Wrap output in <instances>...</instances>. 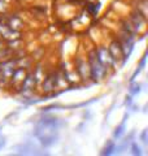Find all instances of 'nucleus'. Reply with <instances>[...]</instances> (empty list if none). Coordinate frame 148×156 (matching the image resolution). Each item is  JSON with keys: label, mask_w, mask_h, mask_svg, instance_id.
<instances>
[{"label": "nucleus", "mask_w": 148, "mask_h": 156, "mask_svg": "<svg viewBox=\"0 0 148 156\" xmlns=\"http://www.w3.org/2000/svg\"><path fill=\"white\" fill-rule=\"evenodd\" d=\"M62 125L64 122L61 121V119L52 116L43 117V119L37 121L33 135L38 139V142L41 143L42 147L48 148L57 143L58 138H60L58 130H60Z\"/></svg>", "instance_id": "nucleus-1"}, {"label": "nucleus", "mask_w": 148, "mask_h": 156, "mask_svg": "<svg viewBox=\"0 0 148 156\" xmlns=\"http://www.w3.org/2000/svg\"><path fill=\"white\" fill-rule=\"evenodd\" d=\"M87 64H88V80H92L93 82L100 81L101 78H104L108 73V68L104 66V64L100 61V58L97 57L96 48L92 50L87 53Z\"/></svg>", "instance_id": "nucleus-2"}, {"label": "nucleus", "mask_w": 148, "mask_h": 156, "mask_svg": "<svg viewBox=\"0 0 148 156\" xmlns=\"http://www.w3.org/2000/svg\"><path fill=\"white\" fill-rule=\"evenodd\" d=\"M16 151H17V155H42L39 151H41V148L38 147V146L31 142V140H25V142H22L21 144L16 146Z\"/></svg>", "instance_id": "nucleus-3"}, {"label": "nucleus", "mask_w": 148, "mask_h": 156, "mask_svg": "<svg viewBox=\"0 0 148 156\" xmlns=\"http://www.w3.org/2000/svg\"><path fill=\"white\" fill-rule=\"evenodd\" d=\"M4 22H5L11 29H13V30H19L21 31L23 29V26H25L23 18L17 13L5 14V16H4Z\"/></svg>", "instance_id": "nucleus-4"}, {"label": "nucleus", "mask_w": 148, "mask_h": 156, "mask_svg": "<svg viewBox=\"0 0 148 156\" xmlns=\"http://www.w3.org/2000/svg\"><path fill=\"white\" fill-rule=\"evenodd\" d=\"M74 68H76V73L77 76L81 78V80H88V64L87 61L83 57L78 56L76 60H74Z\"/></svg>", "instance_id": "nucleus-5"}, {"label": "nucleus", "mask_w": 148, "mask_h": 156, "mask_svg": "<svg viewBox=\"0 0 148 156\" xmlns=\"http://www.w3.org/2000/svg\"><path fill=\"white\" fill-rule=\"evenodd\" d=\"M108 51H109V53L112 55V57L115 58L116 61H118V60H121V58H122L123 50H122L121 42L118 41V39H115V41L111 42L109 47H108Z\"/></svg>", "instance_id": "nucleus-6"}, {"label": "nucleus", "mask_w": 148, "mask_h": 156, "mask_svg": "<svg viewBox=\"0 0 148 156\" xmlns=\"http://www.w3.org/2000/svg\"><path fill=\"white\" fill-rule=\"evenodd\" d=\"M127 119H129V113H125V116H123V119H122V121L120 124H118L116 128H115V130H113V139H121L123 135L126 134V121H127Z\"/></svg>", "instance_id": "nucleus-7"}, {"label": "nucleus", "mask_w": 148, "mask_h": 156, "mask_svg": "<svg viewBox=\"0 0 148 156\" xmlns=\"http://www.w3.org/2000/svg\"><path fill=\"white\" fill-rule=\"evenodd\" d=\"M116 148H117V143H116V140L109 139V140H107L105 146L101 148L100 155H103V156H105V155H107V156L116 155Z\"/></svg>", "instance_id": "nucleus-8"}, {"label": "nucleus", "mask_w": 148, "mask_h": 156, "mask_svg": "<svg viewBox=\"0 0 148 156\" xmlns=\"http://www.w3.org/2000/svg\"><path fill=\"white\" fill-rule=\"evenodd\" d=\"M142 87L143 86L140 83H138V82H135V81H131L130 82V86H129V95H131V96L139 95L140 92L143 91Z\"/></svg>", "instance_id": "nucleus-9"}, {"label": "nucleus", "mask_w": 148, "mask_h": 156, "mask_svg": "<svg viewBox=\"0 0 148 156\" xmlns=\"http://www.w3.org/2000/svg\"><path fill=\"white\" fill-rule=\"evenodd\" d=\"M99 9H100V3H88L86 5V11L91 14L92 17L97 16Z\"/></svg>", "instance_id": "nucleus-10"}, {"label": "nucleus", "mask_w": 148, "mask_h": 156, "mask_svg": "<svg viewBox=\"0 0 148 156\" xmlns=\"http://www.w3.org/2000/svg\"><path fill=\"white\" fill-rule=\"evenodd\" d=\"M130 147V152H131V155H134V156H142L143 155V150H142V147L139 144H138V142H131V144L129 146Z\"/></svg>", "instance_id": "nucleus-11"}, {"label": "nucleus", "mask_w": 148, "mask_h": 156, "mask_svg": "<svg viewBox=\"0 0 148 156\" xmlns=\"http://www.w3.org/2000/svg\"><path fill=\"white\" fill-rule=\"evenodd\" d=\"M64 108V105L60 104V103H53V104H49L47 107H43V108H41L42 112H48V111H52V109H61Z\"/></svg>", "instance_id": "nucleus-12"}, {"label": "nucleus", "mask_w": 148, "mask_h": 156, "mask_svg": "<svg viewBox=\"0 0 148 156\" xmlns=\"http://www.w3.org/2000/svg\"><path fill=\"white\" fill-rule=\"evenodd\" d=\"M139 139L142 140V143L143 144H148V129H144L140 133V135H139Z\"/></svg>", "instance_id": "nucleus-13"}, {"label": "nucleus", "mask_w": 148, "mask_h": 156, "mask_svg": "<svg viewBox=\"0 0 148 156\" xmlns=\"http://www.w3.org/2000/svg\"><path fill=\"white\" fill-rule=\"evenodd\" d=\"M146 61H147V55L144 53V55H143V57L140 58V61H139V65H138V68H140V69L143 70L146 68Z\"/></svg>", "instance_id": "nucleus-14"}, {"label": "nucleus", "mask_w": 148, "mask_h": 156, "mask_svg": "<svg viewBox=\"0 0 148 156\" xmlns=\"http://www.w3.org/2000/svg\"><path fill=\"white\" fill-rule=\"evenodd\" d=\"M4 86V87H7V85H8V78L7 77H4L3 74H2V70H0V86Z\"/></svg>", "instance_id": "nucleus-15"}, {"label": "nucleus", "mask_w": 148, "mask_h": 156, "mask_svg": "<svg viewBox=\"0 0 148 156\" xmlns=\"http://www.w3.org/2000/svg\"><path fill=\"white\" fill-rule=\"evenodd\" d=\"M5 146H7V136L0 135V150H3Z\"/></svg>", "instance_id": "nucleus-16"}, {"label": "nucleus", "mask_w": 148, "mask_h": 156, "mask_svg": "<svg viewBox=\"0 0 148 156\" xmlns=\"http://www.w3.org/2000/svg\"><path fill=\"white\" fill-rule=\"evenodd\" d=\"M132 103H134V99H132V96H131V95H127V96H126V100H125V104H126L127 107H130Z\"/></svg>", "instance_id": "nucleus-17"}, {"label": "nucleus", "mask_w": 148, "mask_h": 156, "mask_svg": "<svg viewBox=\"0 0 148 156\" xmlns=\"http://www.w3.org/2000/svg\"><path fill=\"white\" fill-rule=\"evenodd\" d=\"M4 47H5V43H4V41L0 39V56H2V52H3V48Z\"/></svg>", "instance_id": "nucleus-18"}, {"label": "nucleus", "mask_w": 148, "mask_h": 156, "mask_svg": "<svg viewBox=\"0 0 148 156\" xmlns=\"http://www.w3.org/2000/svg\"><path fill=\"white\" fill-rule=\"evenodd\" d=\"M0 39H2V35H0Z\"/></svg>", "instance_id": "nucleus-19"}, {"label": "nucleus", "mask_w": 148, "mask_h": 156, "mask_svg": "<svg viewBox=\"0 0 148 156\" xmlns=\"http://www.w3.org/2000/svg\"><path fill=\"white\" fill-rule=\"evenodd\" d=\"M0 129H2V128H0Z\"/></svg>", "instance_id": "nucleus-20"}]
</instances>
